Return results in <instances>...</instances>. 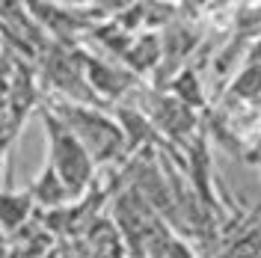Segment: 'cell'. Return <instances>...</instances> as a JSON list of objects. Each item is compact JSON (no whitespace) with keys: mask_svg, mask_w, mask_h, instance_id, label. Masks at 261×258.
<instances>
[{"mask_svg":"<svg viewBox=\"0 0 261 258\" xmlns=\"http://www.w3.org/2000/svg\"><path fill=\"white\" fill-rule=\"evenodd\" d=\"M81 63H83V71H86V81L92 86V92L107 101H116L122 98L128 89L137 86V74L130 68H116V65H107L104 60L98 57H89L81 50Z\"/></svg>","mask_w":261,"mask_h":258,"instance_id":"cell-3","label":"cell"},{"mask_svg":"<svg viewBox=\"0 0 261 258\" xmlns=\"http://www.w3.org/2000/svg\"><path fill=\"white\" fill-rule=\"evenodd\" d=\"M148 119L154 122V128L161 131V137H172V140H190V134L196 128V110H190L187 104H181L178 98L172 95H161L154 98L151 110H148Z\"/></svg>","mask_w":261,"mask_h":258,"instance_id":"cell-4","label":"cell"},{"mask_svg":"<svg viewBox=\"0 0 261 258\" xmlns=\"http://www.w3.org/2000/svg\"><path fill=\"white\" fill-rule=\"evenodd\" d=\"M42 128H45V137H48V163L63 175V181L71 187V193L77 199L86 196L98 169L92 154L77 140V134L68 128L50 107L42 110Z\"/></svg>","mask_w":261,"mask_h":258,"instance_id":"cell-2","label":"cell"},{"mask_svg":"<svg viewBox=\"0 0 261 258\" xmlns=\"http://www.w3.org/2000/svg\"><path fill=\"white\" fill-rule=\"evenodd\" d=\"M36 202V208H48V211H60V208H68V202H74L77 196L71 193V187L63 181V175L45 161L42 172L33 178V184L27 187Z\"/></svg>","mask_w":261,"mask_h":258,"instance_id":"cell-5","label":"cell"},{"mask_svg":"<svg viewBox=\"0 0 261 258\" xmlns=\"http://www.w3.org/2000/svg\"><path fill=\"white\" fill-rule=\"evenodd\" d=\"M0 258H9V235L0 228Z\"/></svg>","mask_w":261,"mask_h":258,"instance_id":"cell-12","label":"cell"},{"mask_svg":"<svg viewBox=\"0 0 261 258\" xmlns=\"http://www.w3.org/2000/svg\"><path fill=\"white\" fill-rule=\"evenodd\" d=\"M163 54V45L154 39V36H143V39H137V42H130V48L125 50V65H128L134 74H143L148 68H154L158 60H161Z\"/></svg>","mask_w":261,"mask_h":258,"instance_id":"cell-8","label":"cell"},{"mask_svg":"<svg viewBox=\"0 0 261 258\" xmlns=\"http://www.w3.org/2000/svg\"><path fill=\"white\" fill-rule=\"evenodd\" d=\"M161 258H196V249L184 241V238L169 235V241H166V246H163V255Z\"/></svg>","mask_w":261,"mask_h":258,"instance_id":"cell-11","label":"cell"},{"mask_svg":"<svg viewBox=\"0 0 261 258\" xmlns=\"http://www.w3.org/2000/svg\"><path fill=\"white\" fill-rule=\"evenodd\" d=\"M231 95L238 101H258L261 98V63L244 65V71L231 83Z\"/></svg>","mask_w":261,"mask_h":258,"instance_id":"cell-10","label":"cell"},{"mask_svg":"<svg viewBox=\"0 0 261 258\" xmlns=\"http://www.w3.org/2000/svg\"><path fill=\"white\" fill-rule=\"evenodd\" d=\"M86 258H130L128 243L113 220H92L86 228Z\"/></svg>","mask_w":261,"mask_h":258,"instance_id":"cell-6","label":"cell"},{"mask_svg":"<svg viewBox=\"0 0 261 258\" xmlns=\"http://www.w3.org/2000/svg\"><path fill=\"white\" fill-rule=\"evenodd\" d=\"M54 113L63 119L68 128L77 134V140L86 145V151L92 154L95 166H107L116 163L125 151V134L119 128L116 116L98 110L95 104H81V101H54L50 107Z\"/></svg>","mask_w":261,"mask_h":258,"instance_id":"cell-1","label":"cell"},{"mask_svg":"<svg viewBox=\"0 0 261 258\" xmlns=\"http://www.w3.org/2000/svg\"><path fill=\"white\" fill-rule=\"evenodd\" d=\"M63 3H74L77 6V3H86V0H63Z\"/></svg>","mask_w":261,"mask_h":258,"instance_id":"cell-13","label":"cell"},{"mask_svg":"<svg viewBox=\"0 0 261 258\" xmlns=\"http://www.w3.org/2000/svg\"><path fill=\"white\" fill-rule=\"evenodd\" d=\"M169 95L178 98L181 104H187L190 110H199V107H205V92H202L199 74H196L190 65H187V68H181L178 74L169 81Z\"/></svg>","mask_w":261,"mask_h":258,"instance_id":"cell-9","label":"cell"},{"mask_svg":"<svg viewBox=\"0 0 261 258\" xmlns=\"http://www.w3.org/2000/svg\"><path fill=\"white\" fill-rule=\"evenodd\" d=\"M36 211L30 190H0V228L6 235H15L21 226H27Z\"/></svg>","mask_w":261,"mask_h":258,"instance_id":"cell-7","label":"cell"}]
</instances>
